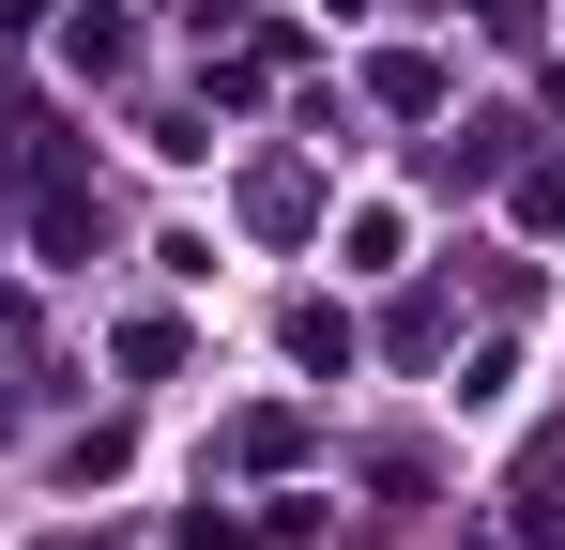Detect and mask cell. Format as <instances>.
Here are the masks:
<instances>
[{"instance_id":"cell-1","label":"cell","mask_w":565,"mask_h":550,"mask_svg":"<svg viewBox=\"0 0 565 550\" xmlns=\"http://www.w3.org/2000/svg\"><path fill=\"white\" fill-rule=\"evenodd\" d=\"M504 138H520V123H459V138H444V183H489V169H504Z\"/></svg>"}]
</instances>
